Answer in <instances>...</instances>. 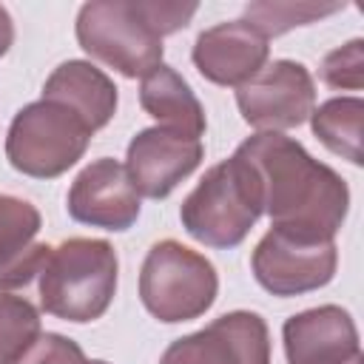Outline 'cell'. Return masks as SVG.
<instances>
[{
	"instance_id": "24",
	"label": "cell",
	"mask_w": 364,
	"mask_h": 364,
	"mask_svg": "<svg viewBox=\"0 0 364 364\" xmlns=\"http://www.w3.org/2000/svg\"><path fill=\"white\" fill-rule=\"evenodd\" d=\"M85 364H105V361H85Z\"/></svg>"
},
{
	"instance_id": "8",
	"label": "cell",
	"mask_w": 364,
	"mask_h": 364,
	"mask_svg": "<svg viewBox=\"0 0 364 364\" xmlns=\"http://www.w3.org/2000/svg\"><path fill=\"white\" fill-rule=\"evenodd\" d=\"M336 262L333 242H307L270 228L253 250V276L273 296H299L324 287L336 273Z\"/></svg>"
},
{
	"instance_id": "19",
	"label": "cell",
	"mask_w": 364,
	"mask_h": 364,
	"mask_svg": "<svg viewBox=\"0 0 364 364\" xmlns=\"http://www.w3.org/2000/svg\"><path fill=\"white\" fill-rule=\"evenodd\" d=\"M344 9L341 3H250L245 9V23H250L264 40L290 31L293 26H307L333 11Z\"/></svg>"
},
{
	"instance_id": "7",
	"label": "cell",
	"mask_w": 364,
	"mask_h": 364,
	"mask_svg": "<svg viewBox=\"0 0 364 364\" xmlns=\"http://www.w3.org/2000/svg\"><path fill=\"white\" fill-rule=\"evenodd\" d=\"M242 119L259 131H284L301 125L316 108L310 71L293 60H273L253 80L236 88Z\"/></svg>"
},
{
	"instance_id": "12",
	"label": "cell",
	"mask_w": 364,
	"mask_h": 364,
	"mask_svg": "<svg viewBox=\"0 0 364 364\" xmlns=\"http://www.w3.org/2000/svg\"><path fill=\"white\" fill-rule=\"evenodd\" d=\"M193 63L216 85H245L267 63V40L245 20L219 23L196 37Z\"/></svg>"
},
{
	"instance_id": "22",
	"label": "cell",
	"mask_w": 364,
	"mask_h": 364,
	"mask_svg": "<svg viewBox=\"0 0 364 364\" xmlns=\"http://www.w3.org/2000/svg\"><path fill=\"white\" fill-rule=\"evenodd\" d=\"M11 40H14V26H11V17H9V11L0 6V57L9 51Z\"/></svg>"
},
{
	"instance_id": "9",
	"label": "cell",
	"mask_w": 364,
	"mask_h": 364,
	"mask_svg": "<svg viewBox=\"0 0 364 364\" xmlns=\"http://www.w3.org/2000/svg\"><path fill=\"white\" fill-rule=\"evenodd\" d=\"M159 364H270V336L262 316L236 310L205 330L176 338Z\"/></svg>"
},
{
	"instance_id": "18",
	"label": "cell",
	"mask_w": 364,
	"mask_h": 364,
	"mask_svg": "<svg viewBox=\"0 0 364 364\" xmlns=\"http://www.w3.org/2000/svg\"><path fill=\"white\" fill-rule=\"evenodd\" d=\"M40 336V313L23 296L0 287V364H14Z\"/></svg>"
},
{
	"instance_id": "6",
	"label": "cell",
	"mask_w": 364,
	"mask_h": 364,
	"mask_svg": "<svg viewBox=\"0 0 364 364\" xmlns=\"http://www.w3.org/2000/svg\"><path fill=\"white\" fill-rule=\"evenodd\" d=\"M91 128L65 105L37 100L17 111L6 136V156L20 173L51 179L68 171L88 148Z\"/></svg>"
},
{
	"instance_id": "1",
	"label": "cell",
	"mask_w": 364,
	"mask_h": 364,
	"mask_svg": "<svg viewBox=\"0 0 364 364\" xmlns=\"http://www.w3.org/2000/svg\"><path fill=\"white\" fill-rule=\"evenodd\" d=\"M256 173L262 213L282 230L307 242H333L350 205L344 179L313 159L296 139L264 131L239 145Z\"/></svg>"
},
{
	"instance_id": "15",
	"label": "cell",
	"mask_w": 364,
	"mask_h": 364,
	"mask_svg": "<svg viewBox=\"0 0 364 364\" xmlns=\"http://www.w3.org/2000/svg\"><path fill=\"white\" fill-rule=\"evenodd\" d=\"M43 100L60 102L71 108L91 131L108 125L117 111V88L114 82L82 60H68L54 68V74L43 85Z\"/></svg>"
},
{
	"instance_id": "23",
	"label": "cell",
	"mask_w": 364,
	"mask_h": 364,
	"mask_svg": "<svg viewBox=\"0 0 364 364\" xmlns=\"http://www.w3.org/2000/svg\"><path fill=\"white\" fill-rule=\"evenodd\" d=\"M347 364H364V358H361V355H355V358H353V361H347Z\"/></svg>"
},
{
	"instance_id": "4",
	"label": "cell",
	"mask_w": 364,
	"mask_h": 364,
	"mask_svg": "<svg viewBox=\"0 0 364 364\" xmlns=\"http://www.w3.org/2000/svg\"><path fill=\"white\" fill-rule=\"evenodd\" d=\"M185 230L208 247L239 245L262 216V193L253 168L236 151L213 165L182 202Z\"/></svg>"
},
{
	"instance_id": "13",
	"label": "cell",
	"mask_w": 364,
	"mask_h": 364,
	"mask_svg": "<svg viewBox=\"0 0 364 364\" xmlns=\"http://www.w3.org/2000/svg\"><path fill=\"white\" fill-rule=\"evenodd\" d=\"M284 353L290 364H347L358 350V333L347 310L313 307L284 321Z\"/></svg>"
},
{
	"instance_id": "11",
	"label": "cell",
	"mask_w": 364,
	"mask_h": 364,
	"mask_svg": "<svg viewBox=\"0 0 364 364\" xmlns=\"http://www.w3.org/2000/svg\"><path fill=\"white\" fill-rule=\"evenodd\" d=\"M68 213L91 228L128 230L139 216V193L128 179L125 165L102 156L82 168L68 191Z\"/></svg>"
},
{
	"instance_id": "2",
	"label": "cell",
	"mask_w": 364,
	"mask_h": 364,
	"mask_svg": "<svg viewBox=\"0 0 364 364\" xmlns=\"http://www.w3.org/2000/svg\"><path fill=\"white\" fill-rule=\"evenodd\" d=\"M196 3L94 0L80 9L77 40L100 63L125 77H145L162 65V37L188 26Z\"/></svg>"
},
{
	"instance_id": "3",
	"label": "cell",
	"mask_w": 364,
	"mask_h": 364,
	"mask_svg": "<svg viewBox=\"0 0 364 364\" xmlns=\"http://www.w3.org/2000/svg\"><path fill=\"white\" fill-rule=\"evenodd\" d=\"M117 267V253L102 239L74 236L48 247L37 273L43 310L77 324L100 318L114 299Z\"/></svg>"
},
{
	"instance_id": "20",
	"label": "cell",
	"mask_w": 364,
	"mask_h": 364,
	"mask_svg": "<svg viewBox=\"0 0 364 364\" xmlns=\"http://www.w3.org/2000/svg\"><path fill=\"white\" fill-rule=\"evenodd\" d=\"M321 80L330 88L358 91L364 85V43L361 40H350L347 46L330 51L321 60Z\"/></svg>"
},
{
	"instance_id": "14",
	"label": "cell",
	"mask_w": 364,
	"mask_h": 364,
	"mask_svg": "<svg viewBox=\"0 0 364 364\" xmlns=\"http://www.w3.org/2000/svg\"><path fill=\"white\" fill-rule=\"evenodd\" d=\"M40 230V213L31 202L0 196V287L14 290L37 279L48 245H31Z\"/></svg>"
},
{
	"instance_id": "17",
	"label": "cell",
	"mask_w": 364,
	"mask_h": 364,
	"mask_svg": "<svg viewBox=\"0 0 364 364\" xmlns=\"http://www.w3.org/2000/svg\"><path fill=\"white\" fill-rule=\"evenodd\" d=\"M361 122H364V102L358 97H336L324 105L313 108L310 125L313 134L338 154L341 159L361 165Z\"/></svg>"
},
{
	"instance_id": "16",
	"label": "cell",
	"mask_w": 364,
	"mask_h": 364,
	"mask_svg": "<svg viewBox=\"0 0 364 364\" xmlns=\"http://www.w3.org/2000/svg\"><path fill=\"white\" fill-rule=\"evenodd\" d=\"M139 102L159 122V128H171L193 139L205 134V111L199 100L193 97L191 85L168 65H156L142 77Z\"/></svg>"
},
{
	"instance_id": "5",
	"label": "cell",
	"mask_w": 364,
	"mask_h": 364,
	"mask_svg": "<svg viewBox=\"0 0 364 364\" xmlns=\"http://www.w3.org/2000/svg\"><path fill=\"white\" fill-rule=\"evenodd\" d=\"M216 290L219 279L213 264L173 239L156 242L139 270V299L145 310L168 324L202 316L213 304Z\"/></svg>"
},
{
	"instance_id": "10",
	"label": "cell",
	"mask_w": 364,
	"mask_h": 364,
	"mask_svg": "<svg viewBox=\"0 0 364 364\" xmlns=\"http://www.w3.org/2000/svg\"><path fill=\"white\" fill-rule=\"evenodd\" d=\"M202 139L185 136L171 128H145L128 145V179L136 193L151 199L168 196L202 162Z\"/></svg>"
},
{
	"instance_id": "21",
	"label": "cell",
	"mask_w": 364,
	"mask_h": 364,
	"mask_svg": "<svg viewBox=\"0 0 364 364\" xmlns=\"http://www.w3.org/2000/svg\"><path fill=\"white\" fill-rule=\"evenodd\" d=\"M14 364H85V355L77 341L57 333H40Z\"/></svg>"
}]
</instances>
